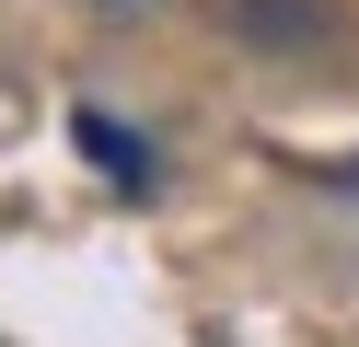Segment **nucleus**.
<instances>
[{"instance_id":"obj_1","label":"nucleus","mask_w":359,"mask_h":347,"mask_svg":"<svg viewBox=\"0 0 359 347\" xmlns=\"http://www.w3.org/2000/svg\"><path fill=\"white\" fill-rule=\"evenodd\" d=\"M81 151H93V162H104L116 185H151V151H140L128 128H104V116H81Z\"/></svg>"}]
</instances>
